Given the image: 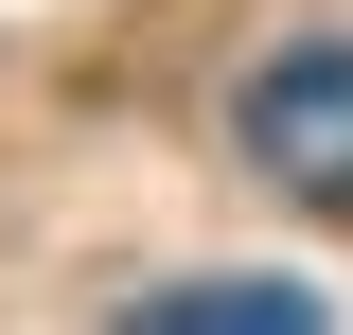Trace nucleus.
<instances>
[{"mask_svg": "<svg viewBox=\"0 0 353 335\" xmlns=\"http://www.w3.org/2000/svg\"><path fill=\"white\" fill-rule=\"evenodd\" d=\"M230 141H248V176H283L301 212H353V36L265 53L248 106H230Z\"/></svg>", "mask_w": 353, "mask_h": 335, "instance_id": "obj_1", "label": "nucleus"}, {"mask_svg": "<svg viewBox=\"0 0 353 335\" xmlns=\"http://www.w3.org/2000/svg\"><path fill=\"white\" fill-rule=\"evenodd\" d=\"M124 335H336L301 283H159V300H124Z\"/></svg>", "mask_w": 353, "mask_h": 335, "instance_id": "obj_2", "label": "nucleus"}]
</instances>
